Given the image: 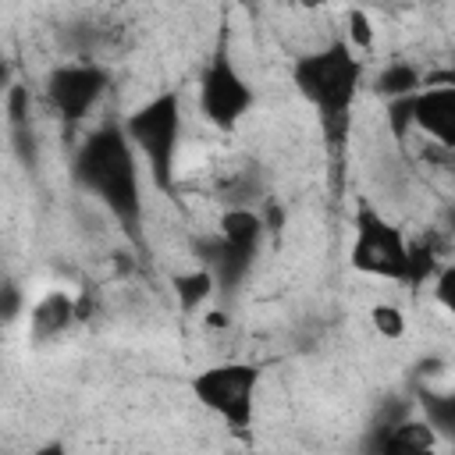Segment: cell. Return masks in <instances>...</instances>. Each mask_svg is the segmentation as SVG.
<instances>
[{
  "label": "cell",
  "instance_id": "cell-1",
  "mask_svg": "<svg viewBox=\"0 0 455 455\" xmlns=\"http://www.w3.org/2000/svg\"><path fill=\"white\" fill-rule=\"evenodd\" d=\"M75 181L117 220L124 235L132 238L139 235L142 171H139V153L121 124H103L82 139V146L75 149Z\"/></svg>",
  "mask_w": 455,
  "mask_h": 455
},
{
  "label": "cell",
  "instance_id": "cell-2",
  "mask_svg": "<svg viewBox=\"0 0 455 455\" xmlns=\"http://www.w3.org/2000/svg\"><path fill=\"white\" fill-rule=\"evenodd\" d=\"M363 75H366V60L345 43V36H331L327 43L291 60V85L316 110L320 128L331 146L348 139Z\"/></svg>",
  "mask_w": 455,
  "mask_h": 455
},
{
  "label": "cell",
  "instance_id": "cell-3",
  "mask_svg": "<svg viewBox=\"0 0 455 455\" xmlns=\"http://www.w3.org/2000/svg\"><path fill=\"white\" fill-rule=\"evenodd\" d=\"M128 142L146 160V174L160 192H171L174 185V164L181 146V96L174 89H164L139 103L121 121Z\"/></svg>",
  "mask_w": 455,
  "mask_h": 455
},
{
  "label": "cell",
  "instance_id": "cell-4",
  "mask_svg": "<svg viewBox=\"0 0 455 455\" xmlns=\"http://www.w3.org/2000/svg\"><path fill=\"white\" fill-rule=\"evenodd\" d=\"M256 387L259 366L249 359H224L192 377V398L238 434H245L256 419Z\"/></svg>",
  "mask_w": 455,
  "mask_h": 455
},
{
  "label": "cell",
  "instance_id": "cell-5",
  "mask_svg": "<svg viewBox=\"0 0 455 455\" xmlns=\"http://www.w3.org/2000/svg\"><path fill=\"white\" fill-rule=\"evenodd\" d=\"M348 263H352V270H359L366 277L409 284V238L377 206L363 203L355 210V224H352Z\"/></svg>",
  "mask_w": 455,
  "mask_h": 455
},
{
  "label": "cell",
  "instance_id": "cell-6",
  "mask_svg": "<svg viewBox=\"0 0 455 455\" xmlns=\"http://www.w3.org/2000/svg\"><path fill=\"white\" fill-rule=\"evenodd\" d=\"M43 89H46V103L57 110V117L64 124H78L107 96L110 71L100 60H92V57H75V60L57 64L46 75V85Z\"/></svg>",
  "mask_w": 455,
  "mask_h": 455
},
{
  "label": "cell",
  "instance_id": "cell-7",
  "mask_svg": "<svg viewBox=\"0 0 455 455\" xmlns=\"http://www.w3.org/2000/svg\"><path fill=\"white\" fill-rule=\"evenodd\" d=\"M252 103H256V89L249 85V78L235 68L228 53H213L199 75V114L213 128L231 132L245 121Z\"/></svg>",
  "mask_w": 455,
  "mask_h": 455
},
{
  "label": "cell",
  "instance_id": "cell-8",
  "mask_svg": "<svg viewBox=\"0 0 455 455\" xmlns=\"http://www.w3.org/2000/svg\"><path fill=\"white\" fill-rule=\"evenodd\" d=\"M412 132L430 139L434 149L455 153V68L444 75H427L412 100Z\"/></svg>",
  "mask_w": 455,
  "mask_h": 455
},
{
  "label": "cell",
  "instance_id": "cell-9",
  "mask_svg": "<svg viewBox=\"0 0 455 455\" xmlns=\"http://www.w3.org/2000/svg\"><path fill=\"white\" fill-rule=\"evenodd\" d=\"M437 430L423 416H398L377 427L373 455H437Z\"/></svg>",
  "mask_w": 455,
  "mask_h": 455
},
{
  "label": "cell",
  "instance_id": "cell-10",
  "mask_svg": "<svg viewBox=\"0 0 455 455\" xmlns=\"http://www.w3.org/2000/svg\"><path fill=\"white\" fill-rule=\"evenodd\" d=\"M75 320H78L75 299H71L68 291H46V295L32 306V313H28V331H32L36 341H50V338L64 334Z\"/></svg>",
  "mask_w": 455,
  "mask_h": 455
},
{
  "label": "cell",
  "instance_id": "cell-11",
  "mask_svg": "<svg viewBox=\"0 0 455 455\" xmlns=\"http://www.w3.org/2000/svg\"><path fill=\"white\" fill-rule=\"evenodd\" d=\"M427 75L412 64V60H387L377 75H373V92L384 100V103H395V100H409L423 89Z\"/></svg>",
  "mask_w": 455,
  "mask_h": 455
},
{
  "label": "cell",
  "instance_id": "cell-12",
  "mask_svg": "<svg viewBox=\"0 0 455 455\" xmlns=\"http://www.w3.org/2000/svg\"><path fill=\"white\" fill-rule=\"evenodd\" d=\"M217 274L210 267H192V270H178L171 277V291H174V302L181 313H196L199 306H206L217 291Z\"/></svg>",
  "mask_w": 455,
  "mask_h": 455
},
{
  "label": "cell",
  "instance_id": "cell-13",
  "mask_svg": "<svg viewBox=\"0 0 455 455\" xmlns=\"http://www.w3.org/2000/svg\"><path fill=\"white\" fill-rule=\"evenodd\" d=\"M419 405H423V419L437 430V437H451L455 441V391L451 395L423 391Z\"/></svg>",
  "mask_w": 455,
  "mask_h": 455
},
{
  "label": "cell",
  "instance_id": "cell-14",
  "mask_svg": "<svg viewBox=\"0 0 455 455\" xmlns=\"http://www.w3.org/2000/svg\"><path fill=\"white\" fill-rule=\"evenodd\" d=\"M370 327H373L384 341H402L409 323H405L402 306H395V302H373V306H370Z\"/></svg>",
  "mask_w": 455,
  "mask_h": 455
},
{
  "label": "cell",
  "instance_id": "cell-15",
  "mask_svg": "<svg viewBox=\"0 0 455 455\" xmlns=\"http://www.w3.org/2000/svg\"><path fill=\"white\" fill-rule=\"evenodd\" d=\"M345 25H348V28L341 32L345 43L363 57V53L373 46V21H370V14L359 11V7H348V11H345Z\"/></svg>",
  "mask_w": 455,
  "mask_h": 455
},
{
  "label": "cell",
  "instance_id": "cell-16",
  "mask_svg": "<svg viewBox=\"0 0 455 455\" xmlns=\"http://www.w3.org/2000/svg\"><path fill=\"white\" fill-rule=\"evenodd\" d=\"M434 302L451 316L455 323V259H448L434 277Z\"/></svg>",
  "mask_w": 455,
  "mask_h": 455
},
{
  "label": "cell",
  "instance_id": "cell-17",
  "mask_svg": "<svg viewBox=\"0 0 455 455\" xmlns=\"http://www.w3.org/2000/svg\"><path fill=\"white\" fill-rule=\"evenodd\" d=\"M7 121L14 132L28 128V85H11L7 89Z\"/></svg>",
  "mask_w": 455,
  "mask_h": 455
},
{
  "label": "cell",
  "instance_id": "cell-18",
  "mask_svg": "<svg viewBox=\"0 0 455 455\" xmlns=\"http://www.w3.org/2000/svg\"><path fill=\"white\" fill-rule=\"evenodd\" d=\"M18 316V284H4V320L11 323Z\"/></svg>",
  "mask_w": 455,
  "mask_h": 455
},
{
  "label": "cell",
  "instance_id": "cell-19",
  "mask_svg": "<svg viewBox=\"0 0 455 455\" xmlns=\"http://www.w3.org/2000/svg\"><path fill=\"white\" fill-rule=\"evenodd\" d=\"M32 455H71V451H68L60 441H43V444H39Z\"/></svg>",
  "mask_w": 455,
  "mask_h": 455
},
{
  "label": "cell",
  "instance_id": "cell-20",
  "mask_svg": "<svg viewBox=\"0 0 455 455\" xmlns=\"http://www.w3.org/2000/svg\"><path fill=\"white\" fill-rule=\"evenodd\" d=\"M451 455H455V451H451Z\"/></svg>",
  "mask_w": 455,
  "mask_h": 455
}]
</instances>
